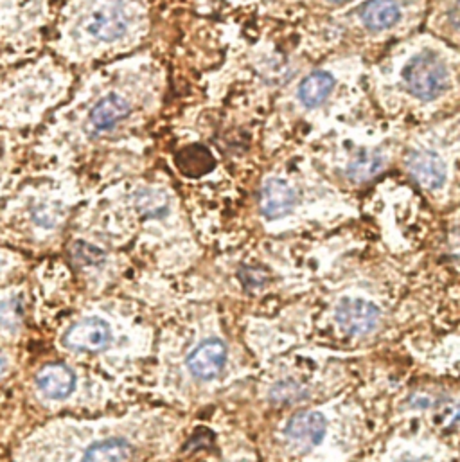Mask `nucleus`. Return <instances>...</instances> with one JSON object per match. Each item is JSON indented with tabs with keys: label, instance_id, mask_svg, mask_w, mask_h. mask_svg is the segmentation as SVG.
<instances>
[{
	"label": "nucleus",
	"instance_id": "nucleus-5",
	"mask_svg": "<svg viewBox=\"0 0 460 462\" xmlns=\"http://www.w3.org/2000/svg\"><path fill=\"white\" fill-rule=\"evenodd\" d=\"M227 362V347L218 338H209L202 342L188 358L189 371L198 380H213L216 378Z\"/></svg>",
	"mask_w": 460,
	"mask_h": 462
},
{
	"label": "nucleus",
	"instance_id": "nucleus-13",
	"mask_svg": "<svg viewBox=\"0 0 460 462\" xmlns=\"http://www.w3.org/2000/svg\"><path fill=\"white\" fill-rule=\"evenodd\" d=\"M133 456V447L121 438L97 441L87 448L81 462H126Z\"/></svg>",
	"mask_w": 460,
	"mask_h": 462
},
{
	"label": "nucleus",
	"instance_id": "nucleus-18",
	"mask_svg": "<svg viewBox=\"0 0 460 462\" xmlns=\"http://www.w3.org/2000/svg\"><path fill=\"white\" fill-rule=\"evenodd\" d=\"M5 371H7V360H5V356L0 353V378L5 374Z\"/></svg>",
	"mask_w": 460,
	"mask_h": 462
},
{
	"label": "nucleus",
	"instance_id": "nucleus-1",
	"mask_svg": "<svg viewBox=\"0 0 460 462\" xmlns=\"http://www.w3.org/2000/svg\"><path fill=\"white\" fill-rule=\"evenodd\" d=\"M448 67L445 60L432 51L414 56L403 69V81L407 90L423 99L432 101L439 97L448 87Z\"/></svg>",
	"mask_w": 460,
	"mask_h": 462
},
{
	"label": "nucleus",
	"instance_id": "nucleus-10",
	"mask_svg": "<svg viewBox=\"0 0 460 462\" xmlns=\"http://www.w3.org/2000/svg\"><path fill=\"white\" fill-rule=\"evenodd\" d=\"M130 114L128 101L119 94H108L90 112V125L96 132H105L121 123Z\"/></svg>",
	"mask_w": 460,
	"mask_h": 462
},
{
	"label": "nucleus",
	"instance_id": "nucleus-2",
	"mask_svg": "<svg viewBox=\"0 0 460 462\" xmlns=\"http://www.w3.org/2000/svg\"><path fill=\"white\" fill-rule=\"evenodd\" d=\"M130 23L126 0H92L87 14V31L101 40L114 42L124 36Z\"/></svg>",
	"mask_w": 460,
	"mask_h": 462
},
{
	"label": "nucleus",
	"instance_id": "nucleus-4",
	"mask_svg": "<svg viewBox=\"0 0 460 462\" xmlns=\"http://www.w3.org/2000/svg\"><path fill=\"white\" fill-rule=\"evenodd\" d=\"M112 340L110 326L101 319H85L69 328L63 337V344L69 349L83 351V353H97L103 351Z\"/></svg>",
	"mask_w": 460,
	"mask_h": 462
},
{
	"label": "nucleus",
	"instance_id": "nucleus-6",
	"mask_svg": "<svg viewBox=\"0 0 460 462\" xmlns=\"http://www.w3.org/2000/svg\"><path fill=\"white\" fill-rule=\"evenodd\" d=\"M284 432L288 439L299 447H317L327 432V421L317 411H304L290 418Z\"/></svg>",
	"mask_w": 460,
	"mask_h": 462
},
{
	"label": "nucleus",
	"instance_id": "nucleus-11",
	"mask_svg": "<svg viewBox=\"0 0 460 462\" xmlns=\"http://www.w3.org/2000/svg\"><path fill=\"white\" fill-rule=\"evenodd\" d=\"M401 9L396 0H369L362 9V20L371 31H385L400 22Z\"/></svg>",
	"mask_w": 460,
	"mask_h": 462
},
{
	"label": "nucleus",
	"instance_id": "nucleus-14",
	"mask_svg": "<svg viewBox=\"0 0 460 462\" xmlns=\"http://www.w3.org/2000/svg\"><path fill=\"white\" fill-rule=\"evenodd\" d=\"M383 166H385V157L382 152L363 150L349 162L347 177L354 182H365V180H371L374 175H378Z\"/></svg>",
	"mask_w": 460,
	"mask_h": 462
},
{
	"label": "nucleus",
	"instance_id": "nucleus-9",
	"mask_svg": "<svg viewBox=\"0 0 460 462\" xmlns=\"http://www.w3.org/2000/svg\"><path fill=\"white\" fill-rule=\"evenodd\" d=\"M36 385L45 398L65 400L76 387V376L63 364H49L36 374Z\"/></svg>",
	"mask_w": 460,
	"mask_h": 462
},
{
	"label": "nucleus",
	"instance_id": "nucleus-3",
	"mask_svg": "<svg viewBox=\"0 0 460 462\" xmlns=\"http://www.w3.org/2000/svg\"><path fill=\"white\" fill-rule=\"evenodd\" d=\"M382 311L374 302L365 299L345 297L336 308V322L344 333L362 337L374 331L380 324Z\"/></svg>",
	"mask_w": 460,
	"mask_h": 462
},
{
	"label": "nucleus",
	"instance_id": "nucleus-17",
	"mask_svg": "<svg viewBox=\"0 0 460 462\" xmlns=\"http://www.w3.org/2000/svg\"><path fill=\"white\" fill-rule=\"evenodd\" d=\"M79 248H83V250H78V255H81L87 263L94 264V263L103 261V252H99L97 248H94L90 245H79Z\"/></svg>",
	"mask_w": 460,
	"mask_h": 462
},
{
	"label": "nucleus",
	"instance_id": "nucleus-8",
	"mask_svg": "<svg viewBox=\"0 0 460 462\" xmlns=\"http://www.w3.org/2000/svg\"><path fill=\"white\" fill-rule=\"evenodd\" d=\"M297 204L295 189L282 179H271L264 184L261 195V211L268 220H279L293 211Z\"/></svg>",
	"mask_w": 460,
	"mask_h": 462
},
{
	"label": "nucleus",
	"instance_id": "nucleus-12",
	"mask_svg": "<svg viewBox=\"0 0 460 462\" xmlns=\"http://www.w3.org/2000/svg\"><path fill=\"white\" fill-rule=\"evenodd\" d=\"M335 88V78L329 72L318 70L309 74L299 87V99L308 108L320 106Z\"/></svg>",
	"mask_w": 460,
	"mask_h": 462
},
{
	"label": "nucleus",
	"instance_id": "nucleus-16",
	"mask_svg": "<svg viewBox=\"0 0 460 462\" xmlns=\"http://www.w3.org/2000/svg\"><path fill=\"white\" fill-rule=\"evenodd\" d=\"M22 319V306L18 299H5L0 302V328L2 329H16Z\"/></svg>",
	"mask_w": 460,
	"mask_h": 462
},
{
	"label": "nucleus",
	"instance_id": "nucleus-7",
	"mask_svg": "<svg viewBox=\"0 0 460 462\" xmlns=\"http://www.w3.org/2000/svg\"><path fill=\"white\" fill-rule=\"evenodd\" d=\"M410 175L427 189H439L446 182V166L443 159L430 150H418L409 157Z\"/></svg>",
	"mask_w": 460,
	"mask_h": 462
},
{
	"label": "nucleus",
	"instance_id": "nucleus-19",
	"mask_svg": "<svg viewBox=\"0 0 460 462\" xmlns=\"http://www.w3.org/2000/svg\"><path fill=\"white\" fill-rule=\"evenodd\" d=\"M331 2H345V0H331Z\"/></svg>",
	"mask_w": 460,
	"mask_h": 462
},
{
	"label": "nucleus",
	"instance_id": "nucleus-15",
	"mask_svg": "<svg viewBox=\"0 0 460 462\" xmlns=\"http://www.w3.org/2000/svg\"><path fill=\"white\" fill-rule=\"evenodd\" d=\"M135 208L139 213H143L148 218H162L170 211V199L164 191L153 189V188H144L139 189L133 197Z\"/></svg>",
	"mask_w": 460,
	"mask_h": 462
}]
</instances>
